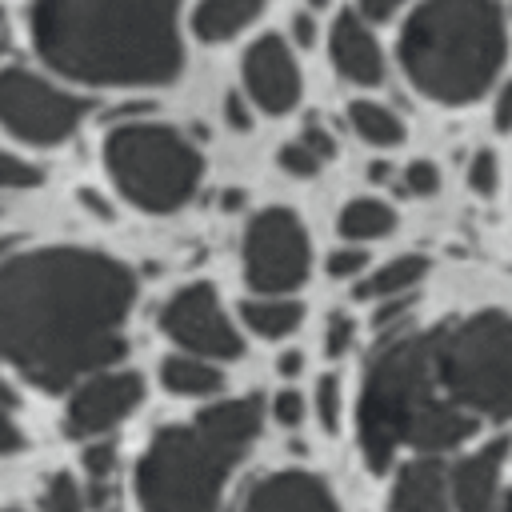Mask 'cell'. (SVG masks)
I'll return each mask as SVG.
<instances>
[{
    "label": "cell",
    "mask_w": 512,
    "mask_h": 512,
    "mask_svg": "<svg viewBox=\"0 0 512 512\" xmlns=\"http://www.w3.org/2000/svg\"><path fill=\"white\" fill-rule=\"evenodd\" d=\"M300 368H304V352H284V356H280V372H284V376H296Z\"/></svg>",
    "instance_id": "ab89813d"
},
{
    "label": "cell",
    "mask_w": 512,
    "mask_h": 512,
    "mask_svg": "<svg viewBox=\"0 0 512 512\" xmlns=\"http://www.w3.org/2000/svg\"><path fill=\"white\" fill-rule=\"evenodd\" d=\"M472 432L476 420L440 388L432 336L400 332L372 352L356 400V440L372 472H384L400 448L436 456L464 444Z\"/></svg>",
    "instance_id": "3957f363"
},
{
    "label": "cell",
    "mask_w": 512,
    "mask_h": 512,
    "mask_svg": "<svg viewBox=\"0 0 512 512\" xmlns=\"http://www.w3.org/2000/svg\"><path fill=\"white\" fill-rule=\"evenodd\" d=\"M272 420H276L280 428H296V424L304 420V396H300L296 388L276 392V396H272Z\"/></svg>",
    "instance_id": "4dcf8cb0"
},
{
    "label": "cell",
    "mask_w": 512,
    "mask_h": 512,
    "mask_svg": "<svg viewBox=\"0 0 512 512\" xmlns=\"http://www.w3.org/2000/svg\"><path fill=\"white\" fill-rule=\"evenodd\" d=\"M348 124L372 148H396L404 140V120L380 100H352L348 104Z\"/></svg>",
    "instance_id": "44dd1931"
},
{
    "label": "cell",
    "mask_w": 512,
    "mask_h": 512,
    "mask_svg": "<svg viewBox=\"0 0 512 512\" xmlns=\"http://www.w3.org/2000/svg\"><path fill=\"white\" fill-rule=\"evenodd\" d=\"M144 396V384L136 372H96L88 380L76 384V392L68 396L64 408V432L72 440H96L104 432H112Z\"/></svg>",
    "instance_id": "8fae6325"
},
{
    "label": "cell",
    "mask_w": 512,
    "mask_h": 512,
    "mask_svg": "<svg viewBox=\"0 0 512 512\" xmlns=\"http://www.w3.org/2000/svg\"><path fill=\"white\" fill-rule=\"evenodd\" d=\"M160 328L168 340H176L184 352L204 360H236L244 352V340L236 324L228 320L220 296L212 284L196 280L176 288L160 308Z\"/></svg>",
    "instance_id": "30bf717a"
},
{
    "label": "cell",
    "mask_w": 512,
    "mask_h": 512,
    "mask_svg": "<svg viewBox=\"0 0 512 512\" xmlns=\"http://www.w3.org/2000/svg\"><path fill=\"white\" fill-rule=\"evenodd\" d=\"M264 408L256 396L220 400L188 424L152 436L136 464V500L144 512H216L228 472L260 436Z\"/></svg>",
    "instance_id": "277c9868"
},
{
    "label": "cell",
    "mask_w": 512,
    "mask_h": 512,
    "mask_svg": "<svg viewBox=\"0 0 512 512\" xmlns=\"http://www.w3.org/2000/svg\"><path fill=\"white\" fill-rule=\"evenodd\" d=\"M36 184H40V168L32 160L0 148V188L4 192H24V188H36Z\"/></svg>",
    "instance_id": "cb8c5ba5"
},
{
    "label": "cell",
    "mask_w": 512,
    "mask_h": 512,
    "mask_svg": "<svg viewBox=\"0 0 512 512\" xmlns=\"http://www.w3.org/2000/svg\"><path fill=\"white\" fill-rule=\"evenodd\" d=\"M432 356L444 396L476 416L512 420V316L472 312L432 332Z\"/></svg>",
    "instance_id": "8992f818"
},
{
    "label": "cell",
    "mask_w": 512,
    "mask_h": 512,
    "mask_svg": "<svg viewBox=\"0 0 512 512\" xmlns=\"http://www.w3.org/2000/svg\"><path fill=\"white\" fill-rule=\"evenodd\" d=\"M112 468H116L112 444H92V448H84V472L92 476V484H108Z\"/></svg>",
    "instance_id": "d6a6232c"
},
{
    "label": "cell",
    "mask_w": 512,
    "mask_h": 512,
    "mask_svg": "<svg viewBox=\"0 0 512 512\" xmlns=\"http://www.w3.org/2000/svg\"><path fill=\"white\" fill-rule=\"evenodd\" d=\"M400 184H404L408 196H432V192L440 188V172H436L432 160H412V164L404 168Z\"/></svg>",
    "instance_id": "83f0119b"
},
{
    "label": "cell",
    "mask_w": 512,
    "mask_h": 512,
    "mask_svg": "<svg viewBox=\"0 0 512 512\" xmlns=\"http://www.w3.org/2000/svg\"><path fill=\"white\" fill-rule=\"evenodd\" d=\"M160 384L172 396H212V392L224 388V372L204 356L180 352V356L160 360Z\"/></svg>",
    "instance_id": "ac0fdd59"
},
{
    "label": "cell",
    "mask_w": 512,
    "mask_h": 512,
    "mask_svg": "<svg viewBox=\"0 0 512 512\" xmlns=\"http://www.w3.org/2000/svg\"><path fill=\"white\" fill-rule=\"evenodd\" d=\"M492 124L496 132H512V80H504L496 88V100H492Z\"/></svg>",
    "instance_id": "e575fe53"
},
{
    "label": "cell",
    "mask_w": 512,
    "mask_h": 512,
    "mask_svg": "<svg viewBox=\"0 0 512 512\" xmlns=\"http://www.w3.org/2000/svg\"><path fill=\"white\" fill-rule=\"evenodd\" d=\"M392 224H396V212H392L384 200H376V196H360V200L344 204V212H340V220H336L340 236H344V240H356V244H368V240L388 236Z\"/></svg>",
    "instance_id": "7402d4cb"
},
{
    "label": "cell",
    "mask_w": 512,
    "mask_h": 512,
    "mask_svg": "<svg viewBox=\"0 0 512 512\" xmlns=\"http://www.w3.org/2000/svg\"><path fill=\"white\" fill-rule=\"evenodd\" d=\"M224 116H228V124H232L236 132H248V128H252V112H248V104L240 100V92H228V96H224Z\"/></svg>",
    "instance_id": "8d00e7d4"
},
{
    "label": "cell",
    "mask_w": 512,
    "mask_h": 512,
    "mask_svg": "<svg viewBox=\"0 0 512 512\" xmlns=\"http://www.w3.org/2000/svg\"><path fill=\"white\" fill-rule=\"evenodd\" d=\"M104 168L128 204L144 212H176L196 196L204 156L172 124L124 120L104 136Z\"/></svg>",
    "instance_id": "52a82bcc"
},
{
    "label": "cell",
    "mask_w": 512,
    "mask_h": 512,
    "mask_svg": "<svg viewBox=\"0 0 512 512\" xmlns=\"http://www.w3.org/2000/svg\"><path fill=\"white\" fill-rule=\"evenodd\" d=\"M504 452H508V440H492V444L468 452L464 460H456V468L448 472V488H452V508L456 512H500L496 496H500Z\"/></svg>",
    "instance_id": "9a60e30c"
},
{
    "label": "cell",
    "mask_w": 512,
    "mask_h": 512,
    "mask_svg": "<svg viewBox=\"0 0 512 512\" xmlns=\"http://www.w3.org/2000/svg\"><path fill=\"white\" fill-rule=\"evenodd\" d=\"M268 0H200L192 8V36L204 44H224L240 36L256 16L264 12Z\"/></svg>",
    "instance_id": "e0dca14e"
},
{
    "label": "cell",
    "mask_w": 512,
    "mask_h": 512,
    "mask_svg": "<svg viewBox=\"0 0 512 512\" xmlns=\"http://www.w3.org/2000/svg\"><path fill=\"white\" fill-rule=\"evenodd\" d=\"M352 340H356V324H352V316L336 312V316L328 320V328H324V352H328V356H344V352L352 348Z\"/></svg>",
    "instance_id": "f546056e"
},
{
    "label": "cell",
    "mask_w": 512,
    "mask_h": 512,
    "mask_svg": "<svg viewBox=\"0 0 512 512\" xmlns=\"http://www.w3.org/2000/svg\"><path fill=\"white\" fill-rule=\"evenodd\" d=\"M500 512H512V492L504 496V504H500Z\"/></svg>",
    "instance_id": "b9f144b4"
},
{
    "label": "cell",
    "mask_w": 512,
    "mask_h": 512,
    "mask_svg": "<svg viewBox=\"0 0 512 512\" xmlns=\"http://www.w3.org/2000/svg\"><path fill=\"white\" fill-rule=\"evenodd\" d=\"M400 4H408V0H356V12L368 24H380V20H392L400 12Z\"/></svg>",
    "instance_id": "d590c367"
},
{
    "label": "cell",
    "mask_w": 512,
    "mask_h": 512,
    "mask_svg": "<svg viewBox=\"0 0 512 512\" xmlns=\"http://www.w3.org/2000/svg\"><path fill=\"white\" fill-rule=\"evenodd\" d=\"M408 296H412V292H408ZM408 296H392V300L376 312V324H392L396 316H404V312H408Z\"/></svg>",
    "instance_id": "f35d334b"
},
{
    "label": "cell",
    "mask_w": 512,
    "mask_h": 512,
    "mask_svg": "<svg viewBox=\"0 0 512 512\" xmlns=\"http://www.w3.org/2000/svg\"><path fill=\"white\" fill-rule=\"evenodd\" d=\"M368 268V252L364 248H336L332 256H328V276H340V280H348V276H360Z\"/></svg>",
    "instance_id": "1f68e13d"
},
{
    "label": "cell",
    "mask_w": 512,
    "mask_h": 512,
    "mask_svg": "<svg viewBox=\"0 0 512 512\" xmlns=\"http://www.w3.org/2000/svg\"><path fill=\"white\" fill-rule=\"evenodd\" d=\"M292 36H296L300 48H312V40H316V24H312V16L296 12V16H292Z\"/></svg>",
    "instance_id": "74e56055"
},
{
    "label": "cell",
    "mask_w": 512,
    "mask_h": 512,
    "mask_svg": "<svg viewBox=\"0 0 512 512\" xmlns=\"http://www.w3.org/2000/svg\"><path fill=\"white\" fill-rule=\"evenodd\" d=\"M136 276L96 248H32L0 260V360L40 392H64L124 356Z\"/></svg>",
    "instance_id": "6da1fadb"
},
{
    "label": "cell",
    "mask_w": 512,
    "mask_h": 512,
    "mask_svg": "<svg viewBox=\"0 0 512 512\" xmlns=\"http://www.w3.org/2000/svg\"><path fill=\"white\" fill-rule=\"evenodd\" d=\"M240 320L264 340H284V336H292L300 328L304 304L292 300V296H256V300L240 304Z\"/></svg>",
    "instance_id": "d6986e66"
},
{
    "label": "cell",
    "mask_w": 512,
    "mask_h": 512,
    "mask_svg": "<svg viewBox=\"0 0 512 512\" xmlns=\"http://www.w3.org/2000/svg\"><path fill=\"white\" fill-rule=\"evenodd\" d=\"M244 280L260 296H288L312 268V244L292 208H264L244 228Z\"/></svg>",
    "instance_id": "9c48e42d"
},
{
    "label": "cell",
    "mask_w": 512,
    "mask_h": 512,
    "mask_svg": "<svg viewBox=\"0 0 512 512\" xmlns=\"http://www.w3.org/2000/svg\"><path fill=\"white\" fill-rule=\"evenodd\" d=\"M4 44H8V16H4V8H0V52H4Z\"/></svg>",
    "instance_id": "60d3db41"
},
{
    "label": "cell",
    "mask_w": 512,
    "mask_h": 512,
    "mask_svg": "<svg viewBox=\"0 0 512 512\" xmlns=\"http://www.w3.org/2000/svg\"><path fill=\"white\" fill-rule=\"evenodd\" d=\"M448 508H452L448 468L436 456H412L408 464H400L388 492V512H448Z\"/></svg>",
    "instance_id": "2e32d148"
},
{
    "label": "cell",
    "mask_w": 512,
    "mask_h": 512,
    "mask_svg": "<svg viewBox=\"0 0 512 512\" xmlns=\"http://www.w3.org/2000/svg\"><path fill=\"white\" fill-rule=\"evenodd\" d=\"M244 92L268 116H284L300 104V64H296V52L284 36L268 32V36H256L248 44V52H244Z\"/></svg>",
    "instance_id": "7c38bea8"
},
{
    "label": "cell",
    "mask_w": 512,
    "mask_h": 512,
    "mask_svg": "<svg viewBox=\"0 0 512 512\" xmlns=\"http://www.w3.org/2000/svg\"><path fill=\"white\" fill-rule=\"evenodd\" d=\"M36 56L88 88H164L184 68L180 0H32Z\"/></svg>",
    "instance_id": "7a4b0ae2"
},
{
    "label": "cell",
    "mask_w": 512,
    "mask_h": 512,
    "mask_svg": "<svg viewBox=\"0 0 512 512\" xmlns=\"http://www.w3.org/2000/svg\"><path fill=\"white\" fill-rule=\"evenodd\" d=\"M300 144H308V148H312V152H316V156H320L324 164H328V160L336 156V136H332V132H328V128H324L320 120L304 124V132H300Z\"/></svg>",
    "instance_id": "836d02e7"
},
{
    "label": "cell",
    "mask_w": 512,
    "mask_h": 512,
    "mask_svg": "<svg viewBox=\"0 0 512 512\" xmlns=\"http://www.w3.org/2000/svg\"><path fill=\"white\" fill-rule=\"evenodd\" d=\"M280 168H284L288 176H316V172L324 168V160H320L308 144L292 140V144H284V148H280Z\"/></svg>",
    "instance_id": "4316f807"
},
{
    "label": "cell",
    "mask_w": 512,
    "mask_h": 512,
    "mask_svg": "<svg viewBox=\"0 0 512 512\" xmlns=\"http://www.w3.org/2000/svg\"><path fill=\"white\" fill-rule=\"evenodd\" d=\"M108 512H112V508H108Z\"/></svg>",
    "instance_id": "ee69618b"
},
{
    "label": "cell",
    "mask_w": 512,
    "mask_h": 512,
    "mask_svg": "<svg viewBox=\"0 0 512 512\" xmlns=\"http://www.w3.org/2000/svg\"><path fill=\"white\" fill-rule=\"evenodd\" d=\"M328 60H332V68H336L348 84L376 88V84L384 80V52H380V40L372 36L368 20H364L356 8L336 12V20H332V28H328Z\"/></svg>",
    "instance_id": "4fadbf2b"
},
{
    "label": "cell",
    "mask_w": 512,
    "mask_h": 512,
    "mask_svg": "<svg viewBox=\"0 0 512 512\" xmlns=\"http://www.w3.org/2000/svg\"><path fill=\"white\" fill-rule=\"evenodd\" d=\"M40 512H84V492L68 472H56L40 488Z\"/></svg>",
    "instance_id": "603a6c76"
},
{
    "label": "cell",
    "mask_w": 512,
    "mask_h": 512,
    "mask_svg": "<svg viewBox=\"0 0 512 512\" xmlns=\"http://www.w3.org/2000/svg\"><path fill=\"white\" fill-rule=\"evenodd\" d=\"M240 512H340V504L316 472L284 468L256 480Z\"/></svg>",
    "instance_id": "5bb4252c"
},
{
    "label": "cell",
    "mask_w": 512,
    "mask_h": 512,
    "mask_svg": "<svg viewBox=\"0 0 512 512\" xmlns=\"http://www.w3.org/2000/svg\"><path fill=\"white\" fill-rule=\"evenodd\" d=\"M84 120V100L60 88L56 80L8 64L0 68V128L24 144L56 148L64 144Z\"/></svg>",
    "instance_id": "ba28073f"
},
{
    "label": "cell",
    "mask_w": 512,
    "mask_h": 512,
    "mask_svg": "<svg viewBox=\"0 0 512 512\" xmlns=\"http://www.w3.org/2000/svg\"><path fill=\"white\" fill-rule=\"evenodd\" d=\"M316 416H320L324 432H336V424H340V384H336V376L316 380Z\"/></svg>",
    "instance_id": "484cf974"
},
{
    "label": "cell",
    "mask_w": 512,
    "mask_h": 512,
    "mask_svg": "<svg viewBox=\"0 0 512 512\" xmlns=\"http://www.w3.org/2000/svg\"><path fill=\"white\" fill-rule=\"evenodd\" d=\"M308 4H312V8H324V4H332V0H308Z\"/></svg>",
    "instance_id": "7bdbcfd3"
},
{
    "label": "cell",
    "mask_w": 512,
    "mask_h": 512,
    "mask_svg": "<svg viewBox=\"0 0 512 512\" xmlns=\"http://www.w3.org/2000/svg\"><path fill=\"white\" fill-rule=\"evenodd\" d=\"M428 272V260L420 252H404L396 260H388L384 268H376L368 280H360L356 300H392V296H408Z\"/></svg>",
    "instance_id": "ffe728a7"
},
{
    "label": "cell",
    "mask_w": 512,
    "mask_h": 512,
    "mask_svg": "<svg viewBox=\"0 0 512 512\" xmlns=\"http://www.w3.org/2000/svg\"><path fill=\"white\" fill-rule=\"evenodd\" d=\"M408 84L436 104H472L492 92L508 24L496 0H420L396 44Z\"/></svg>",
    "instance_id": "5b68a950"
},
{
    "label": "cell",
    "mask_w": 512,
    "mask_h": 512,
    "mask_svg": "<svg viewBox=\"0 0 512 512\" xmlns=\"http://www.w3.org/2000/svg\"><path fill=\"white\" fill-rule=\"evenodd\" d=\"M468 184H472L476 196H492V192H496V184H500V164H496V156H492L488 148H480V152L468 160Z\"/></svg>",
    "instance_id": "d4e9b609"
},
{
    "label": "cell",
    "mask_w": 512,
    "mask_h": 512,
    "mask_svg": "<svg viewBox=\"0 0 512 512\" xmlns=\"http://www.w3.org/2000/svg\"><path fill=\"white\" fill-rule=\"evenodd\" d=\"M20 444H24V436H20V424H16V404H12V392L0 380V456L20 452Z\"/></svg>",
    "instance_id": "f1b7e54d"
}]
</instances>
